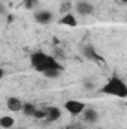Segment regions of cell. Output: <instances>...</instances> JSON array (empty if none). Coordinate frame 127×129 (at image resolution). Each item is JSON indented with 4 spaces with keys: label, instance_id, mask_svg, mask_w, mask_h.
<instances>
[{
    "label": "cell",
    "instance_id": "1",
    "mask_svg": "<svg viewBox=\"0 0 127 129\" xmlns=\"http://www.w3.org/2000/svg\"><path fill=\"white\" fill-rule=\"evenodd\" d=\"M30 63H32V68L36 69L37 72L43 74L49 69H55V68H61L60 63L49 54L46 53H42V51H36V53H32L30 56Z\"/></svg>",
    "mask_w": 127,
    "mask_h": 129
},
{
    "label": "cell",
    "instance_id": "2",
    "mask_svg": "<svg viewBox=\"0 0 127 129\" xmlns=\"http://www.w3.org/2000/svg\"><path fill=\"white\" fill-rule=\"evenodd\" d=\"M102 93L109 95V96H115V98H127V84L117 75L111 77L103 87L100 89Z\"/></svg>",
    "mask_w": 127,
    "mask_h": 129
},
{
    "label": "cell",
    "instance_id": "3",
    "mask_svg": "<svg viewBox=\"0 0 127 129\" xmlns=\"http://www.w3.org/2000/svg\"><path fill=\"white\" fill-rule=\"evenodd\" d=\"M64 108H66V111L70 113L72 116H79L81 113H84V110H85L87 107H85V104L81 102V101H73V99H70V101H67V102L64 104Z\"/></svg>",
    "mask_w": 127,
    "mask_h": 129
},
{
    "label": "cell",
    "instance_id": "4",
    "mask_svg": "<svg viewBox=\"0 0 127 129\" xmlns=\"http://www.w3.org/2000/svg\"><path fill=\"white\" fill-rule=\"evenodd\" d=\"M82 54H84L85 59H88L91 62H96V63H102L103 62V59L100 57V54L97 53V50L93 45H84L82 47Z\"/></svg>",
    "mask_w": 127,
    "mask_h": 129
},
{
    "label": "cell",
    "instance_id": "5",
    "mask_svg": "<svg viewBox=\"0 0 127 129\" xmlns=\"http://www.w3.org/2000/svg\"><path fill=\"white\" fill-rule=\"evenodd\" d=\"M52 18H54V15H52V12L51 11H37L36 14H34V21L37 23V24H42V26H46V24H49L51 21H52Z\"/></svg>",
    "mask_w": 127,
    "mask_h": 129
},
{
    "label": "cell",
    "instance_id": "6",
    "mask_svg": "<svg viewBox=\"0 0 127 129\" xmlns=\"http://www.w3.org/2000/svg\"><path fill=\"white\" fill-rule=\"evenodd\" d=\"M75 11H76L78 15L87 17V15L93 14V5L88 3V2H82V0H81V2H78V3L75 5Z\"/></svg>",
    "mask_w": 127,
    "mask_h": 129
},
{
    "label": "cell",
    "instance_id": "7",
    "mask_svg": "<svg viewBox=\"0 0 127 129\" xmlns=\"http://www.w3.org/2000/svg\"><path fill=\"white\" fill-rule=\"evenodd\" d=\"M45 113H46V116H45L46 122H57L61 117V110L57 107H49L48 110H45Z\"/></svg>",
    "mask_w": 127,
    "mask_h": 129
},
{
    "label": "cell",
    "instance_id": "8",
    "mask_svg": "<svg viewBox=\"0 0 127 129\" xmlns=\"http://www.w3.org/2000/svg\"><path fill=\"white\" fill-rule=\"evenodd\" d=\"M6 105H8V108H9L11 111H14V113L23 111V107H24L23 101H21V99H18V98H9V99H8V102H6Z\"/></svg>",
    "mask_w": 127,
    "mask_h": 129
},
{
    "label": "cell",
    "instance_id": "9",
    "mask_svg": "<svg viewBox=\"0 0 127 129\" xmlns=\"http://www.w3.org/2000/svg\"><path fill=\"white\" fill-rule=\"evenodd\" d=\"M82 114H84V120L88 123H96L99 120V113L94 108H85Z\"/></svg>",
    "mask_w": 127,
    "mask_h": 129
},
{
    "label": "cell",
    "instance_id": "10",
    "mask_svg": "<svg viewBox=\"0 0 127 129\" xmlns=\"http://www.w3.org/2000/svg\"><path fill=\"white\" fill-rule=\"evenodd\" d=\"M60 24L67 26V27H76V26H78V21H76V17H75L73 14L67 12V14H64L63 18L60 20Z\"/></svg>",
    "mask_w": 127,
    "mask_h": 129
},
{
    "label": "cell",
    "instance_id": "11",
    "mask_svg": "<svg viewBox=\"0 0 127 129\" xmlns=\"http://www.w3.org/2000/svg\"><path fill=\"white\" fill-rule=\"evenodd\" d=\"M61 74H63V68H55V69H49V71L43 72V75L49 80H57L61 77Z\"/></svg>",
    "mask_w": 127,
    "mask_h": 129
},
{
    "label": "cell",
    "instance_id": "12",
    "mask_svg": "<svg viewBox=\"0 0 127 129\" xmlns=\"http://www.w3.org/2000/svg\"><path fill=\"white\" fill-rule=\"evenodd\" d=\"M14 125H15V120L11 116H3L0 119V126L3 129H11V128H14Z\"/></svg>",
    "mask_w": 127,
    "mask_h": 129
},
{
    "label": "cell",
    "instance_id": "13",
    "mask_svg": "<svg viewBox=\"0 0 127 129\" xmlns=\"http://www.w3.org/2000/svg\"><path fill=\"white\" fill-rule=\"evenodd\" d=\"M37 111V108L33 105L32 102H24V107H23V113L26 116H34V113Z\"/></svg>",
    "mask_w": 127,
    "mask_h": 129
},
{
    "label": "cell",
    "instance_id": "14",
    "mask_svg": "<svg viewBox=\"0 0 127 129\" xmlns=\"http://www.w3.org/2000/svg\"><path fill=\"white\" fill-rule=\"evenodd\" d=\"M37 3H39V0H24V2H23V5H24L26 9H33V8H36Z\"/></svg>",
    "mask_w": 127,
    "mask_h": 129
},
{
    "label": "cell",
    "instance_id": "15",
    "mask_svg": "<svg viewBox=\"0 0 127 129\" xmlns=\"http://www.w3.org/2000/svg\"><path fill=\"white\" fill-rule=\"evenodd\" d=\"M45 116H46V113L42 111V110H37V111L34 113V117H36V119H45Z\"/></svg>",
    "mask_w": 127,
    "mask_h": 129
},
{
    "label": "cell",
    "instance_id": "16",
    "mask_svg": "<svg viewBox=\"0 0 127 129\" xmlns=\"http://www.w3.org/2000/svg\"><path fill=\"white\" fill-rule=\"evenodd\" d=\"M64 6H63V11H67V9H69V8H70V3H67V2H66V3H63Z\"/></svg>",
    "mask_w": 127,
    "mask_h": 129
},
{
    "label": "cell",
    "instance_id": "17",
    "mask_svg": "<svg viewBox=\"0 0 127 129\" xmlns=\"http://www.w3.org/2000/svg\"><path fill=\"white\" fill-rule=\"evenodd\" d=\"M84 86L87 87V90H91V89H93V84H90V83H85Z\"/></svg>",
    "mask_w": 127,
    "mask_h": 129
},
{
    "label": "cell",
    "instance_id": "18",
    "mask_svg": "<svg viewBox=\"0 0 127 129\" xmlns=\"http://www.w3.org/2000/svg\"><path fill=\"white\" fill-rule=\"evenodd\" d=\"M66 129H78V128H76L75 125H69V126H67V128H66Z\"/></svg>",
    "mask_w": 127,
    "mask_h": 129
},
{
    "label": "cell",
    "instance_id": "19",
    "mask_svg": "<svg viewBox=\"0 0 127 129\" xmlns=\"http://www.w3.org/2000/svg\"><path fill=\"white\" fill-rule=\"evenodd\" d=\"M121 2H124V3H127V0H121Z\"/></svg>",
    "mask_w": 127,
    "mask_h": 129
}]
</instances>
